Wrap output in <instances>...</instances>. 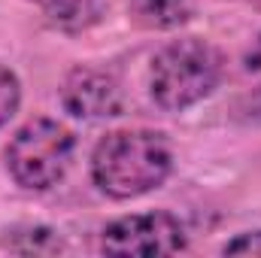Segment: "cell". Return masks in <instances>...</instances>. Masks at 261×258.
Wrapping results in <instances>:
<instances>
[{
	"mask_svg": "<svg viewBox=\"0 0 261 258\" xmlns=\"http://www.w3.org/2000/svg\"><path fill=\"white\" fill-rule=\"evenodd\" d=\"M91 183L110 200H134L155 192L173 173V146L152 128L110 131L91 149Z\"/></svg>",
	"mask_w": 261,
	"mask_h": 258,
	"instance_id": "1",
	"label": "cell"
},
{
	"mask_svg": "<svg viewBox=\"0 0 261 258\" xmlns=\"http://www.w3.org/2000/svg\"><path fill=\"white\" fill-rule=\"evenodd\" d=\"M225 76V55L200 37L170 40L152 55L149 97L164 113H186L210 97Z\"/></svg>",
	"mask_w": 261,
	"mask_h": 258,
	"instance_id": "2",
	"label": "cell"
},
{
	"mask_svg": "<svg viewBox=\"0 0 261 258\" xmlns=\"http://www.w3.org/2000/svg\"><path fill=\"white\" fill-rule=\"evenodd\" d=\"M76 152L73 131L58 119L37 116L24 122L6 143V170L12 183L24 192H49L64 179Z\"/></svg>",
	"mask_w": 261,
	"mask_h": 258,
	"instance_id": "3",
	"label": "cell"
},
{
	"mask_svg": "<svg viewBox=\"0 0 261 258\" xmlns=\"http://www.w3.org/2000/svg\"><path fill=\"white\" fill-rule=\"evenodd\" d=\"M189 249L186 225L164 210L130 213L100 231V252L107 255H179Z\"/></svg>",
	"mask_w": 261,
	"mask_h": 258,
	"instance_id": "4",
	"label": "cell"
},
{
	"mask_svg": "<svg viewBox=\"0 0 261 258\" xmlns=\"http://www.w3.org/2000/svg\"><path fill=\"white\" fill-rule=\"evenodd\" d=\"M58 97H61L64 113L82 122L116 119L125 110V88L119 76L94 64L73 67L58 88Z\"/></svg>",
	"mask_w": 261,
	"mask_h": 258,
	"instance_id": "5",
	"label": "cell"
},
{
	"mask_svg": "<svg viewBox=\"0 0 261 258\" xmlns=\"http://www.w3.org/2000/svg\"><path fill=\"white\" fill-rule=\"evenodd\" d=\"M31 3L40 6L43 15L67 34L94 28L107 12V0H31Z\"/></svg>",
	"mask_w": 261,
	"mask_h": 258,
	"instance_id": "6",
	"label": "cell"
},
{
	"mask_svg": "<svg viewBox=\"0 0 261 258\" xmlns=\"http://www.w3.org/2000/svg\"><path fill=\"white\" fill-rule=\"evenodd\" d=\"M0 249L15 255H58L67 252V243L49 225H12L0 234Z\"/></svg>",
	"mask_w": 261,
	"mask_h": 258,
	"instance_id": "7",
	"label": "cell"
},
{
	"mask_svg": "<svg viewBox=\"0 0 261 258\" xmlns=\"http://www.w3.org/2000/svg\"><path fill=\"white\" fill-rule=\"evenodd\" d=\"M130 15L146 31H176L195 18V0H130Z\"/></svg>",
	"mask_w": 261,
	"mask_h": 258,
	"instance_id": "8",
	"label": "cell"
},
{
	"mask_svg": "<svg viewBox=\"0 0 261 258\" xmlns=\"http://www.w3.org/2000/svg\"><path fill=\"white\" fill-rule=\"evenodd\" d=\"M18 107H21V82L12 67L0 64V128L18 113Z\"/></svg>",
	"mask_w": 261,
	"mask_h": 258,
	"instance_id": "9",
	"label": "cell"
},
{
	"mask_svg": "<svg viewBox=\"0 0 261 258\" xmlns=\"http://www.w3.org/2000/svg\"><path fill=\"white\" fill-rule=\"evenodd\" d=\"M225 255H261V228L255 231H243L237 237H231L225 246H222Z\"/></svg>",
	"mask_w": 261,
	"mask_h": 258,
	"instance_id": "10",
	"label": "cell"
},
{
	"mask_svg": "<svg viewBox=\"0 0 261 258\" xmlns=\"http://www.w3.org/2000/svg\"><path fill=\"white\" fill-rule=\"evenodd\" d=\"M237 113L243 122H252V125H261V85L255 91H249L240 104H237Z\"/></svg>",
	"mask_w": 261,
	"mask_h": 258,
	"instance_id": "11",
	"label": "cell"
},
{
	"mask_svg": "<svg viewBox=\"0 0 261 258\" xmlns=\"http://www.w3.org/2000/svg\"><path fill=\"white\" fill-rule=\"evenodd\" d=\"M243 67L249 70V73H261V34L252 40V46H249V52L243 55Z\"/></svg>",
	"mask_w": 261,
	"mask_h": 258,
	"instance_id": "12",
	"label": "cell"
}]
</instances>
